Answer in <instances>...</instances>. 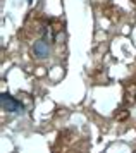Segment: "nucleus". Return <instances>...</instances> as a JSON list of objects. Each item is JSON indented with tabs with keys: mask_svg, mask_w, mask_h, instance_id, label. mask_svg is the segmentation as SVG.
<instances>
[{
	"mask_svg": "<svg viewBox=\"0 0 136 153\" xmlns=\"http://www.w3.org/2000/svg\"><path fill=\"white\" fill-rule=\"evenodd\" d=\"M0 103H2V110L4 112H9V114H24V105L21 102H17L9 93H2Z\"/></svg>",
	"mask_w": 136,
	"mask_h": 153,
	"instance_id": "1",
	"label": "nucleus"
},
{
	"mask_svg": "<svg viewBox=\"0 0 136 153\" xmlns=\"http://www.w3.org/2000/svg\"><path fill=\"white\" fill-rule=\"evenodd\" d=\"M48 53H50V45L45 40H40L33 45V55L36 59H45Z\"/></svg>",
	"mask_w": 136,
	"mask_h": 153,
	"instance_id": "2",
	"label": "nucleus"
},
{
	"mask_svg": "<svg viewBox=\"0 0 136 153\" xmlns=\"http://www.w3.org/2000/svg\"><path fill=\"white\" fill-rule=\"evenodd\" d=\"M29 2H31V0H29Z\"/></svg>",
	"mask_w": 136,
	"mask_h": 153,
	"instance_id": "3",
	"label": "nucleus"
}]
</instances>
